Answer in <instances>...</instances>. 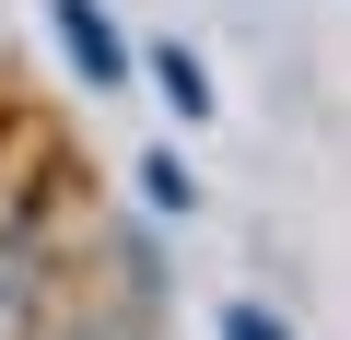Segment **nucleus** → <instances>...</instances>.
I'll return each mask as SVG.
<instances>
[{
    "mask_svg": "<svg viewBox=\"0 0 351 340\" xmlns=\"http://www.w3.org/2000/svg\"><path fill=\"white\" fill-rule=\"evenodd\" d=\"M47 36L71 47V71H82L94 94H117V82H129V36L106 24V0H47Z\"/></svg>",
    "mask_w": 351,
    "mask_h": 340,
    "instance_id": "nucleus-1",
    "label": "nucleus"
},
{
    "mask_svg": "<svg viewBox=\"0 0 351 340\" xmlns=\"http://www.w3.org/2000/svg\"><path fill=\"white\" fill-rule=\"evenodd\" d=\"M141 200H152V212H176V223L199 212V177L176 164V141H152V152H141Z\"/></svg>",
    "mask_w": 351,
    "mask_h": 340,
    "instance_id": "nucleus-2",
    "label": "nucleus"
},
{
    "mask_svg": "<svg viewBox=\"0 0 351 340\" xmlns=\"http://www.w3.org/2000/svg\"><path fill=\"white\" fill-rule=\"evenodd\" d=\"M152 82L176 94V117H211V71H199L188 47H152Z\"/></svg>",
    "mask_w": 351,
    "mask_h": 340,
    "instance_id": "nucleus-3",
    "label": "nucleus"
},
{
    "mask_svg": "<svg viewBox=\"0 0 351 340\" xmlns=\"http://www.w3.org/2000/svg\"><path fill=\"white\" fill-rule=\"evenodd\" d=\"M24 305H36V258H24V247H0V340L24 328Z\"/></svg>",
    "mask_w": 351,
    "mask_h": 340,
    "instance_id": "nucleus-4",
    "label": "nucleus"
},
{
    "mask_svg": "<svg viewBox=\"0 0 351 340\" xmlns=\"http://www.w3.org/2000/svg\"><path fill=\"white\" fill-rule=\"evenodd\" d=\"M211 340H293V328H281V317H269V305H258V293H234V305H223V317H211Z\"/></svg>",
    "mask_w": 351,
    "mask_h": 340,
    "instance_id": "nucleus-5",
    "label": "nucleus"
},
{
    "mask_svg": "<svg viewBox=\"0 0 351 340\" xmlns=\"http://www.w3.org/2000/svg\"><path fill=\"white\" fill-rule=\"evenodd\" d=\"M59 340H129V328H106V317H94V328H59Z\"/></svg>",
    "mask_w": 351,
    "mask_h": 340,
    "instance_id": "nucleus-6",
    "label": "nucleus"
}]
</instances>
